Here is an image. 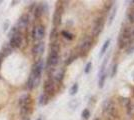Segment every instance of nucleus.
<instances>
[{
    "mask_svg": "<svg viewBox=\"0 0 134 120\" xmlns=\"http://www.w3.org/2000/svg\"><path fill=\"white\" fill-rule=\"evenodd\" d=\"M44 35H45V28L43 25H37L35 26L32 31V37H33L34 40H39L43 39L44 38Z\"/></svg>",
    "mask_w": 134,
    "mask_h": 120,
    "instance_id": "f257e3e1",
    "label": "nucleus"
},
{
    "mask_svg": "<svg viewBox=\"0 0 134 120\" xmlns=\"http://www.w3.org/2000/svg\"><path fill=\"white\" fill-rule=\"evenodd\" d=\"M91 46H92V39H91V37H89V36H88V37H85V38L81 41L80 45H79L80 52L83 53V54H86V53L90 50Z\"/></svg>",
    "mask_w": 134,
    "mask_h": 120,
    "instance_id": "f03ea898",
    "label": "nucleus"
},
{
    "mask_svg": "<svg viewBox=\"0 0 134 120\" xmlns=\"http://www.w3.org/2000/svg\"><path fill=\"white\" fill-rule=\"evenodd\" d=\"M40 79H41V77H37V76H34L33 74H30L29 78H28V81H27L28 89L32 90L34 88H36L37 86L39 85Z\"/></svg>",
    "mask_w": 134,
    "mask_h": 120,
    "instance_id": "7ed1b4c3",
    "label": "nucleus"
},
{
    "mask_svg": "<svg viewBox=\"0 0 134 120\" xmlns=\"http://www.w3.org/2000/svg\"><path fill=\"white\" fill-rule=\"evenodd\" d=\"M43 70V61L40 59L37 62L33 65V68L31 71V74H33L34 76H37V77H41V72Z\"/></svg>",
    "mask_w": 134,
    "mask_h": 120,
    "instance_id": "20e7f679",
    "label": "nucleus"
},
{
    "mask_svg": "<svg viewBox=\"0 0 134 120\" xmlns=\"http://www.w3.org/2000/svg\"><path fill=\"white\" fill-rule=\"evenodd\" d=\"M58 61H59V55L57 52H52L50 51V54L48 56V60H47V65L49 67H53V66H56L58 64Z\"/></svg>",
    "mask_w": 134,
    "mask_h": 120,
    "instance_id": "39448f33",
    "label": "nucleus"
},
{
    "mask_svg": "<svg viewBox=\"0 0 134 120\" xmlns=\"http://www.w3.org/2000/svg\"><path fill=\"white\" fill-rule=\"evenodd\" d=\"M21 43H22V37H21L20 34H18L10 38L9 46H10L11 48H18V47L21 46Z\"/></svg>",
    "mask_w": 134,
    "mask_h": 120,
    "instance_id": "423d86ee",
    "label": "nucleus"
},
{
    "mask_svg": "<svg viewBox=\"0 0 134 120\" xmlns=\"http://www.w3.org/2000/svg\"><path fill=\"white\" fill-rule=\"evenodd\" d=\"M103 27H104V21H103V19L102 18L97 19V21L95 22L94 29H93V35H94L95 37H97L98 35L100 34Z\"/></svg>",
    "mask_w": 134,
    "mask_h": 120,
    "instance_id": "0eeeda50",
    "label": "nucleus"
},
{
    "mask_svg": "<svg viewBox=\"0 0 134 120\" xmlns=\"http://www.w3.org/2000/svg\"><path fill=\"white\" fill-rule=\"evenodd\" d=\"M28 23H29V17L28 15L24 14L21 17L18 19V22H17V28L19 29H25L28 26Z\"/></svg>",
    "mask_w": 134,
    "mask_h": 120,
    "instance_id": "6e6552de",
    "label": "nucleus"
},
{
    "mask_svg": "<svg viewBox=\"0 0 134 120\" xmlns=\"http://www.w3.org/2000/svg\"><path fill=\"white\" fill-rule=\"evenodd\" d=\"M45 49V45L43 42H38L37 44H35L32 48V52H33V55L35 56H38V55H41L43 52H44Z\"/></svg>",
    "mask_w": 134,
    "mask_h": 120,
    "instance_id": "1a4fd4ad",
    "label": "nucleus"
},
{
    "mask_svg": "<svg viewBox=\"0 0 134 120\" xmlns=\"http://www.w3.org/2000/svg\"><path fill=\"white\" fill-rule=\"evenodd\" d=\"M54 92V83L51 79L47 80L44 84V93L47 95H51Z\"/></svg>",
    "mask_w": 134,
    "mask_h": 120,
    "instance_id": "9d476101",
    "label": "nucleus"
},
{
    "mask_svg": "<svg viewBox=\"0 0 134 120\" xmlns=\"http://www.w3.org/2000/svg\"><path fill=\"white\" fill-rule=\"evenodd\" d=\"M46 11H47V5L45 3H43V4L38 5L36 7V9L34 11V16L36 18H39L42 16L43 13H46Z\"/></svg>",
    "mask_w": 134,
    "mask_h": 120,
    "instance_id": "9b49d317",
    "label": "nucleus"
},
{
    "mask_svg": "<svg viewBox=\"0 0 134 120\" xmlns=\"http://www.w3.org/2000/svg\"><path fill=\"white\" fill-rule=\"evenodd\" d=\"M61 18H62V10L61 9H56L53 15V24L54 26H59L61 24Z\"/></svg>",
    "mask_w": 134,
    "mask_h": 120,
    "instance_id": "f8f14e48",
    "label": "nucleus"
},
{
    "mask_svg": "<svg viewBox=\"0 0 134 120\" xmlns=\"http://www.w3.org/2000/svg\"><path fill=\"white\" fill-rule=\"evenodd\" d=\"M129 42H130V39L128 38H125L123 36H119L118 37V46L120 49H123L125 47H127L129 45Z\"/></svg>",
    "mask_w": 134,
    "mask_h": 120,
    "instance_id": "ddd939ff",
    "label": "nucleus"
},
{
    "mask_svg": "<svg viewBox=\"0 0 134 120\" xmlns=\"http://www.w3.org/2000/svg\"><path fill=\"white\" fill-rule=\"evenodd\" d=\"M29 102H30V97H29V95L28 94H22L20 98H19V105L23 107V106H27L29 105Z\"/></svg>",
    "mask_w": 134,
    "mask_h": 120,
    "instance_id": "4468645a",
    "label": "nucleus"
},
{
    "mask_svg": "<svg viewBox=\"0 0 134 120\" xmlns=\"http://www.w3.org/2000/svg\"><path fill=\"white\" fill-rule=\"evenodd\" d=\"M10 54H11V47L9 45L4 46V47L2 48L1 52H0V55L3 58L6 57V56H8V55H10Z\"/></svg>",
    "mask_w": 134,
    "mask_h": 120,
    "instance_id": "2eb2a0df",
    "label": "nucleus"
},
{
    "mask_svg": "<svg viewBox=\"0 0 134 120\" xmlns=\"http://www.w3.org/2000/svg\"><path fill=\"white\" fill-rule=\"evenodd\" d=\"M48 99H49V96H48L47 94H45V93H42V94L40 95L39 101H38L39 105H41V106L46 105V104H47V102H48Z\"/></svg>",
    "mask_w": 134,
    "mask_h": 120,
    "instance_id": "dca6fc26",
    "label": "nucleus"
},
{
    "mask_svg": "<svg viewBox=\"0 0 134 120\" xmlns=\"http://www.w3.org/2000/svg\"><path fill=\"white\" fill-rule=\"evenodd\" d=\"M106 76L107 75L105 72L98 76V87H99V88H103L104 83H105V79H106Z\"/></svg>",
    "mask_w": 134,
    "mask_h": 120,
    "instance_id": "f3484780",
    "label": "nucleus"
},
{
    "mask_svg": "<svg viewBox=\"0 0 134 120\" xmlns=\"http://www.w3.org/2000/svg\"><path fill=\"white\" fill-rule=\"evenodd\" d=\"M110 45V39H107L105 42H104V44L102 46V48H101V51H100V54H99V56H103V54L107 51V49H108V47Z\"/></svg>",
    "mask_w": 134,
    "mask_h": 120,
    "instance_id": "a211bd4d",
    "label": "nucleus"
},
{
    "mask_svg": "<svg viewBox=\"0 0 134 120\" xmlns=\"http://www.w3.org/2000/svg\"><path fill=\"white\" fill-rule=\"evenodd\" d=\"M63 76H64V70H63V69H60V70H58L55 73L54 78H55L56 81H59V82H60V81L63 79Z\"/></svg>",
    "mask_w": 134,
    "mask_h": 120,
    "instance_id": "6ab92c4d",
    "label": "nucleus"
},
{
    "mask_svg": "<svg viewBox=\"0 0 134 120\" xmlns=\"http://www.w3.org/2000/svg\"><path fill=\"white\" fill-rule=\"evenodd\" d=\"M29 111H30L29 105H27V106H23V107H21V109H20V115L22 116L23 118H24V117H27Z\"/></svg>",
    "mask_w": 134,
    "mask_h": 120,
    "instance_id": "aec40b11",
    "label": "nucleus"
},
{
    "mask_svg": "<svg viewBox=\"0 0 134 120\" xmlns=\"http://www.w3.org/2000/svg\"><path fill=\"white\" fill-rule=\"evenodd\" d=\"M18 34H20V33H19V29L17 28L16 26H14V27H12V28L10 29V31L8 32V37L11 38V37L15 36V35H18Z\"/></svg>",
    "mask_w": 134,
    "mask_h": 120,
    "instance_id": "412c9836",
    "label": "nucleus"
},
{
    "mask_svg": "<svg viewBox=\"0 0 134 120\" xmlns=\"http://www.w3.org/2000/svg\"><path fill=\"white\" fill-rule=\"evenodd\" d=\"M59 50H60V46H59V44H58L57 42H53V43H51L50 51L57 52V53H59Z\"/></svg>",
    "mask_w": 134,
    "mask_h": 120,
    "instance_id": "4be33fe9",
    "label": "nucleus"
},
{
    "mask_svg": "<svg viewBox=\"0 0 134 120\" xmlns=\"http://www.w3.org/2000/svg\"><path fill=\"white\" fill-rule=\"evenodd\" d=\"M77 92H78V84H77V83H75V84H73L72 87L70 88L69 94H70V95H75Z\"/></svg>",
    "mask_w": 134,
    "mask_h": 120,
    "instance_id": "5701e85b",
    "label": "nucleus"
},
{
    "mask_svg": "<svg viewBox=\"0 0 134 120\" xmlns=\"http://www.w3.org/2000/svg\"><path fill=\"white\" fill-rule=\"evenodd\" d=\"M57 35H58V33H57V29L53 28L50 33V40L52 41V42H54V41L57 39Z\"/></svg>",
    "mask_w": 134,
    "mask_h": 120,
    "instance_id": "b1692460",
    "label": "nucleus"
},
{
    "mask_svg": "<svg viewBox=\"0 0 134 120\" xmlns=\"http://www.w3.org/2000/svg\"><path fill=\"white\" fill-rule=\"evenodd\" d=\"M116 9H117V7H116V6H115V7H113V9H112L111 15H110V17H109V24H111L112 21H113V18H114L115 14H116Z\"/></svg>",
    "mask_w": 134,
    "mask_h": 120,
    "instance_id": "393cba45",
    "label": "nucleus"
},
{
    "mask_svg": "<svg viewBox=\"0 0 134 120\" xmlns=\"http://www.w3.org/2000/svg\"><path fill=\"white\" fill-rule=\"evenodd\" d=\"M62 35L68 40H72L73 39V35L71 33H69L68 31H62Z\"/></svg>",
    "mask_w": 134,
    "mask_h": 120,
    "instance_id": "a878e982",
    "label": "nucleus"
},
{
    "mask_svg": "<svg viewBox=\"0 0 134 120\" xmlns=\"http://www.w3.org/2000/svg\"><path fill=\"white\" fill-rule=\"evenodd\" d=\"M90 116V111L88 109H84L83 111H82V118L84 119H88Z\"/></svg>",
    "mask_w": 134,
    "mask_h": 120,
    "instance_id": "bb28decb",
    "label": "nucleus"
},
{
    "mask_svg": "<svg viewBox=\"0 0 134 120\" xmlns=\"http://www.w3.org/2000/svg\"><path fill=\"white\" fill-rule=\"evenodd\" d=\"M91 68H92V63L88 62L87 63V65H86V67H85V69H84V72H85L86 74H88V73L90 72V70H91Z\"/></svg>",
    "mask_w": 134,
    "mask_h": 120,
    "instance_id": "cd10ccee",
    "label": "nucleus"
},
{
    "mask_svg": "<svg viewBox=\"0 0 134 120\" xmlns=\"http://www.w3.org/2000/svg\"><path fill=\"white\" fill-rule=\"evenodd\" d=\"M117 67H118L117 64H114V65H113V67H112V72H111V77H114V76L116 75V73H117Z\"/></svg>",
    "mask_w": 134,
    "mask_h": 120,
    "instance_id": "c85d7f7f",
    "label": "nucleus"
},
{
    "mask_svg": "<svg viewBox=\"0 0 134 120\" xmlns=\"http://www.w3.org/2000/svg\"><path fill=\"white\" fill-rule=\"evenodd\" d=\"M128 19L130 22L134 23V11L133 12H130L128 14Z\"/></svg>",
    "mask_w": 134,
    "mask_h": 120,
    "instance_id": "c756f323",
    "label": "nucleus"
},
{
    "mask_svg": "<svg viewBox=\"0 0 134 120\" xmlns=\"http://www.w3.org/2000/svg\"><path fill=\"white\" fill-rule=\"evenodd\" d=\"M8 27H9V21L7 20V21H5V23H4V28H3V30L6 31V30L8 29Z\"/></svg>",
    "mask_w": 134,
    "mask_h": 120,
    "instance_id": "7c9ffc66",
    "label": "nucleus"
},
{
    "mask_svg": "<svg viewBox=\"0 0 134 120\" xmlns=\"http://www.w3.org/2000/svg\"><path fill=\"white\" fill-rule=\"evenodd\" d=\"M74 59H76V56H72V57H70L69 59H68V61L66 62V64H70L71 62L74 61Z\"/></svg>",
    "mask_w": 134,
    "mask_h": 120,
    "instance_id": "2f4dec72",
    "label": "nucleus"
},
{
    "mask_svg": "<svg viewBox=\"0 0 134 120\" xmlns=\"http://www.w3.org/2000/svg\"><path fill=\"white\" fill-rule=\"evenodd\" d=\"M133 51H134V45H133V47H132V48H129L128 50H127V53H128V54H130V53H132Z\"/></svg>",
    "mask_w": 134,
    "mask_h": 120,
    "instance_id": "473e14b6",
    "label": "nucleus"
},
{
    "mask_svg": "<svg viewBox=\"0 0 134 120\" xmlns=\"http://www.w3.org/2000/svg\"><path fill=\"white\" fill-rule=\"evenodd\" d=\"M23 120H29V118H27V117H24V118H23Z\"/></svg>",
    "mask_w": 134,
    "mask_h": 120,
    "instance_id": "72a5a7b5",
    "label": "nucleus"
},
{
    "mask_svg": "<svg viewBox=\"0 0 134 120\" xmlns=\"http://www.w3.org/2000/svg\"><path fill=\"white\" fill-rule=\"evenodd\" d=\"M132 36H133V38H134V30H133V32H132Z\"/></svg>",
    "mask_w": 134,
    "mask_h": 120,
    "instance_id": "f704fd0d",
    "label": "nucleus"
},
{
    "mask_svg": "<svg viewBox=\"0 0 134 120\" xmlns=\"http://www.w3.org/2000/svg\"><path fill=\"white\" fill-rule=\"evenodd\" d=\"M37 120H42V118H38Z\"/></svg>",
    "mask_w": 134,
    "mask_h": 120,
    "instance_id": "c9c22d12",
    "label": "nucleus"
}]
</instances>
